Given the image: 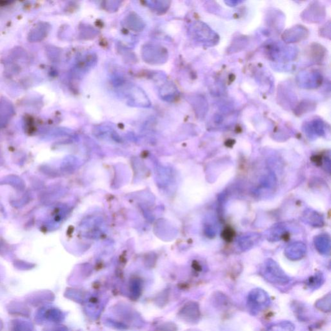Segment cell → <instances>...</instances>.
Listing matches in <instances>:
<instances>
[{
    "mask_svg": "<svg viewBox=\"0 0 331 331\" xmlns=\"http://www.w3.org/2000/svg\"><path fill=\"white\" fill-rule=\"evenodd\" d=\"M263 276L271 283L280 285H286L291 281L280 265L272 259H267L264 264Z\"/></svg>",
    "mask_w": 331,
    "mask_h": 331,
    "instance_id": "obj_1",
    "label": "cell"
},
{
    "mask_svg": "<svg viewBox=\"0 0 331 331\" xmlns=\"http://www.w3.org/2000/svg\"><path fill=\"white\" fill-rule=\"evenodd\" d=\"M271 303L269 295L263 289L257 288L252 290L248 296V306L254 314L265 309Z\"/></svg>",
    "mask_w": 331,
    "mask_h": 331,
    "instance_id": "obj_2",
    "label": "cell"
},
{
    "mask_svg": "<svg viewBox=\"0 0 331 331\" xmlns=\"http://www.w3.org/2000/svg\"><path fill=\"white\" fill-rule=\"evenodd\" d=\"M307 247L301 241L294 242L286 247L285 254L288 259L292 261L300 260L304 257Z\"/></svg>",
    "mask_w": 331,
    "mask_h": 331,
    "instance_id": "obj_3",
    "label": "cell"
},
{
    "mask_svg": "<svg viewBox=\"0 0 331 331\" xmlns=\"http://www.w3.org/2000/svg\"><path fill=\"white\" fill-rule=\"evenodd\" d=\"M261 239V235L256 232H249L239 236L237 244L242 251L250 250L258 243Z\"/></svg>",
    "mask_w": 331,
    "mask_h": 331,
    "instance_id": "obj_4",
    "label": "cell"
},
{
    "mask_svg": "<svg viewBox=\"0 0 331 331\" xmlns=\"http://www.w3.org/2000/svg\"><path fill=\"white\" fill-rule=\"evenodd\" d=\"M303 221L311 226L320 227L324 224V219L322 215L313 210H307L303 215Z\"/></svg>",
    "mask_w": 331,
    "mask_h": 331,
    "instance_id": "obj_5",
    "label": "cell"
},
{
    "mask_svg": "<svg viewBox=\"0 0 331 331\" xmlns=\"http://www.w3.org/2000/svg\"><path fill=\"white\" fill-rule=\"evenodd\" d=\"M315 245L317 251L320 254H329L330 249V236L327 234H320L315 237Z\"/></svg>",
    "mask_w": 331,
    "mask_h": 331,
    "instance_id": "obj_6",
    "label": "cell"
},
{
    "mask_svg": "<svg viewBox=\"0 0 331 331\" xmlns=\"http://www.w3.org/2000/svg\"><path fill=\"white\" fill-rule=\"evenodd\" d=\"M286 238H288L287 231L285 226L281 224L273 226L268 235V239L272 241H278L281 239H286Z\"/></svg>",
    "mask_w": 331,
    "mask_h": 331,
    "instance_id": "obj_7",
    "label": "cell"
},
{
    "mask_svg": "<svg viewBox=\"0 0 331 331\" xmlns=\"http://www.w3.org/2000/svg\"><path fill=\"white\" fill-rule=\"evenodd\" d=\"M295 326L292 322L282 321L271 325L266 331H295Z\"/></svg>",
    "mask_w": 331,
    "mask_h": 331,
    "instance_id": "obj_8",
    "label": "cell"
},
{
    "mask_svg": "<svg viewBox=\"0 0 331 331\" xmlns=\"http://www.w3.org/2000/svg\"><path fill=\"white\" fill-rule=\"evenodd\" d=\"M331 297L330 294L323 296L322 298L316 303L315 306L318 309L323 312L328 313L330 311Z\"/></svg>",
    "mask_w": 331,
    "mask_h": 331,
    "instance_id": "obj_9",
    "label": "cell"
},
{
    "mask_svg": "<svg viewBox=\"0 0 331 331\" xmlns=\"http://www.w3.org/2000/svg\"><path fill=\"white\" fill-rule=\"evenodd\" d=\"M323 281H324V279H323L322 274L316 273L308 280L307 285L311 288L316 289L322 286Z\"/></svg>",
    "mask_w": 331,
    "mask_h": 331,
    "instance_id": "obj_10",
    "label": "cell"
},
{
    "mask_svg": "<svg viewBox=\"0 0 331 331\" xmlns=\"http://www.w3.org/2000/svg\"><path fill=\"white\" fill-rule=\"evenodd\" d=\"M234 236H235V232H234L233 229L230 228V227H226L223 232H222V238L227 242L232 241Z\"/></svg>",
    "mask_w": 331,
    "mask_h": 331,
    "instance_id": "obj_11",
    "label": "cell"
}]
</instances>
